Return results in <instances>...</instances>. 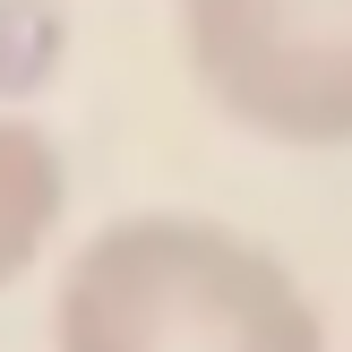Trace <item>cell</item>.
<instances>
[{"label": "cell", "mask_w": 352, "mask_h": 352, "mask_svg": "<svg viewBox=\"0 0 352 352\" xmlns=\"http://www.w3.org/2000/svg\"><path fill=\"white\" fill-rule=\"evenodd\" d=\"M60 206H69V172H60V155H52V138L34 129V120L0 112V292L43 258Z\"/></svg>", "instance_id": "3957f363"}, {"label": "cell", "mask_w": 352, "mask_h": 352, "mask_svg": "<svg viewBox=\"0 0 352 352\" xmlns=\"http://www.w3.org/2000/svg\"><path fill=\"white\" fill-rule=\"evenodd\" d=\"M181 52L232 129L352 146V0H181Z\"/></svg>", "instance_id": "7a4b0ae2"}, {"label": "cell", "mask_w": 352, "mask_h": 352, "mask_svg": "<svg viewBox=\"0 0 352 352\" xmlns=\"http://www.w3.org/2000/svg\"><path fill=\"white\" fill-rule=\"evenodd\" d=\"M60 352H327L284 258L206 215H120L69 258Z\"/></svg>", "instance_id": "6da1fadb"}]
</instances>
